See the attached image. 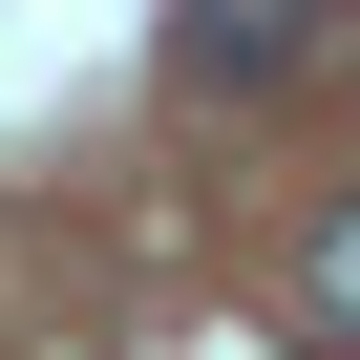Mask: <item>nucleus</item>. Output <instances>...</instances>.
I'll list each match as a JSON object with an SVG mask.
<instances>
[{"label": "nucleus", "mask_w": 360, "mask_h": 360, "mask_svg": "<svg viewBox=\"0 0 360 360\" xmlns=\"http://www.w3.org/2000/svg\"><path fill=\"white\" fill-rule=\"evenodd\" d=\"M297 64H318L297 0H191V22H169V85H212V106H233V85H297Z\"/></svg>", "instance_id": "f257e3e1"}, {"label": "nucleus", "mask_w": 360, "mask_h": 360, "mask_svg": "<svg viewBox=\"0 0 360 360\" xmlns=\"http://www.w3.org/2000/svg\"><path fill=\"white\" fill-rule=\"evenodd\" d=\"M276 318H297V360H360V191L297 233V276H276Z\"/></svg>", "instance_id": "f03ea898"}]
</instances>
